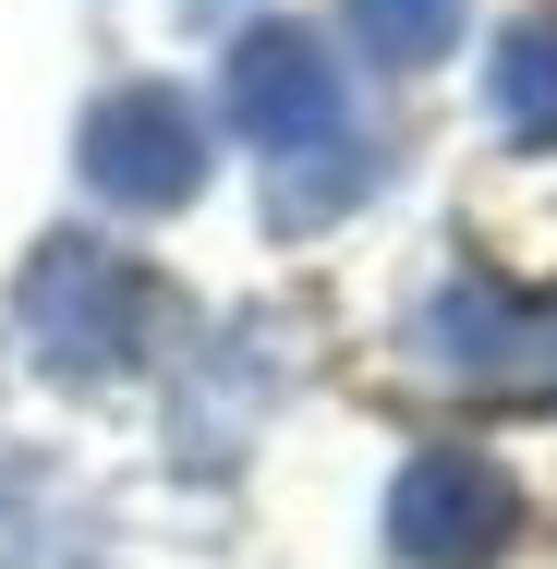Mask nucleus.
Instances as JSON below:
<instances>
[{"label": "nucleus", "mask_w": 557, "mask_h": 569, "mask_svg": "<svg viewBox=\"0 0 557 569\" xmlns=\"http://www.w3.org/2000/svg\"><path fill=\"white\" fill-rule=\"evenodd\" d=\"M497 328H509V303H497L485 279H460V291H437V303H425V363H460V376H485V363L509 351Z\"/></svg>", "instance_id": "7"}, {"label": "nucleus", "mask_w": 557, "mask_h": 569, "mask_svg": "<svg viewBox=\"0 0 557 569\" xmlns=\"http://www.w3.org/2000/svg\"><path fill=\"white\" fill-rule=\"evenodd\" d=\"M460 12H473V0H351V37H364L388 73H425V61L460 49Z\"/></svg>", "instance_id": "6"}, {"label": "nucleus", "mask_w": 557, "mask_h": 569, "mask_svg": "<svg viewBox=\"0 0 557 569\" xmlns=\"http://www.w3.org/2000/svg\"><path fill=\"white\" fill-rule=\"evenodd\" d=\"M230 121H242V146H267L279 170L291 158H316V146H339V61L304 37V24H255L242 49H230Z\"/></svg>", "instance_id": "4"}, {"label": "nucleus", "mask_w": 557, "mask_h": 569, "mask_svg": "<svg viewBox=\"0 0 557 569\" xmlns=\"http://www.w3.org/2000/svg\"><path fill=\"white\" fill-rule=\"evenodd\" d=\"M12 316H24V340H37V363H49L61 388H121V376H146L158 340H170L158 267L121 254V242H98V230H49V242L24 254Z\"/></svg>", "instance_id": "1"}, {"label": "nucleus", "mask_w": 557, "mask_h": 569, "mask_svg": "<svg viewBox=\"0 0 557 569\" xmlns=\"http://www.w3.org/2000/svg\"><path fill=\"white\" fill-rule=\"evenodd\" d=\"M485 110H497V133H521V146H557V12H521V24L497 37Z\"/></svg>", "instance_id": "5"}, {"label": "nucleus", "mask_w": 557, "mask_h": 569, "mask_svg": "<svg viewBox=\"0 0 557 569\" xmlns=\"http://www.w3.org/2000/svg\"><path fill=\"white\" fill-rule=\"evenodd\" d=\"M86 182L133 207V219H170V207H195L207 194V121L182 86H110L98 110H86Z\"/></svg>", "instance_id": "2"}, {"label": "nucleus", "mask_w": 557, "mask_h": 569, "mask_svg": "<svg viewBox=\"0 0 557 569\" xmlns=\"http://www.w3.org/2000/svg\"><path fill=\"white\" fill-rule=\"evenodd\" d=\"M546 328H557V316H546Z\"/></svg>", "instance_id": "8"}, {"label": "nucleus", "mask_w": 557, "mask_h": 569, "mask_svg": "<svg viewBox=\"0 0 557 569\" xmlns=\"http://www.w3.org/2000/svg\"><path fill=\"white\" fill-rule=\"evenodd\" d=\"M509 533H521V485L485 449H425L388 485V546L412 569H497Z\"/></svg>", "instance_id": "3"}]
</instances>
